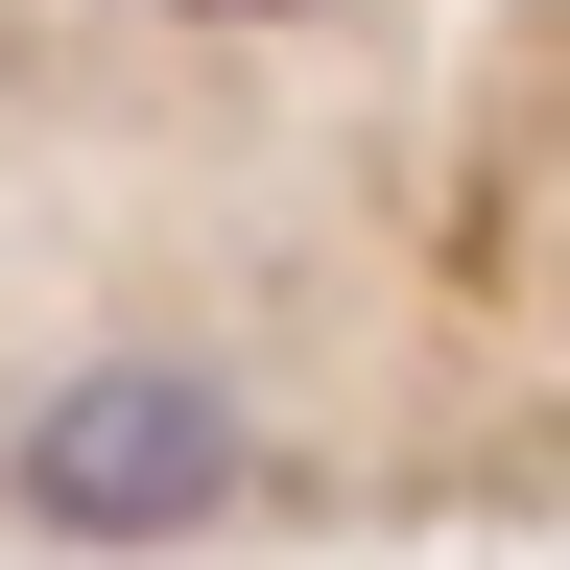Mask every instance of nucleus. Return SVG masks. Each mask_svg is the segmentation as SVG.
Returning a JSON list of instances; mask_svg holds the SVG:
<instances>
[{
	"mask_svg": "<svg viewBox=\"0 0 570 570\" xmlns=\"http://www.w3.org/2000/svg\"><path fill=\"white\" fill-rule=\"evenodd\" d=\"M214 24H285V0H214Z\"/></svg>",
	"mask_w": 570,
	"mask_h": 570,
	"instance_id": "nucleus-2",
	"label": "nucleus"
},
{
	"mask_svg": "<svg viewBox=\"0 0 570 570\" xmlns=\"http://www.w3.org/2000/svg\"><path fill=\"white\" fill-rule=\"evenodd\" d=\"M0 499H24L48 547H214L262 499V428H238V381H190V356H71V381L0 428Z\"/></svg>",
	"mask_w": 570,
	"mask_h": 570,
	"instance_id": "nucleus-1",
	"label": "nucleus"
}]
</instances>
